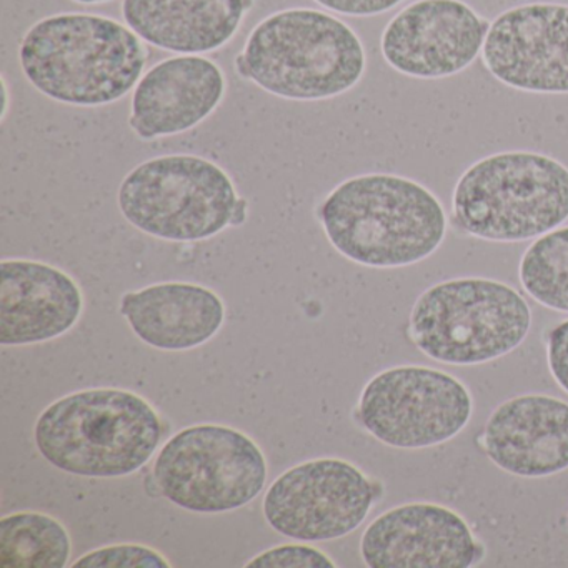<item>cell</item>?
Segmentation results:
<instances>
[{
	"instance_id": "2",
	"label": "cell",
	"mask_w": 568,
	"mask_h": 568,
	"mask_svg": "<svg viewBox=\"0 0 568 568\" xmlns=\"http://www.w3.org/2000/svg\"><path fill=\"white\" fill-rule=\"evenodd\" d=\"M318 219L338 254L372 268L418 264L447 235V215L427 187L382 172L338 184L318 207Z\"/></svg>"
},
{
	"instance_id": "19",
	"label": "cell",
	"mask_w": 568,
	"mask_h": 568,
	"mask_svg": "<svg viewBox=\"0 0 568 568\" xmlns=\"http://www.w3.org/2000/svg\"><path fill=\"white\" fill-rule=\"evenodd\" d=\"M71 555V535L51 515L16 511L0 520L2 568H64Z\"/></svg>"
},
{
	"instance_id": "3",
	"label": "cell",
	"mask_w": 568,
	"mask_h": 568,
	"mask_svg": "<svg viewBox=\"0 0 568 568\" xmlns=\"http://www.w3.org/2000/svg\"><path fill=\"white\" fill-rule=\"evenodd\" d=\"M245 81L285 101L317 102L352 91L364 78L367 54L342 19L292 8L262 19L234 61Z\"/></svg>"
},
{
	"instance_id": "25",
	"label": "cell",
	"mask_w": 568,
	"mask_h": 568,
	"mask_svg": "<svg viewBox=\"0 0 568 568\" xmlns=\"http://www.w3.org/2000/svg\"><path fill=\"white\" fill-rule=\"evenodd\" d=\"M71 2L79 6H101L112 2V0H71Z\"/></svg>"
},
{
	"instance_id": "4",
	"label": "cell",
	"mask_w": 568,
	"mask_h": 568,
	"mask_svg": "<svg viewBox=\"0 0 568 568\" xmlns=\"http://www.w3.org/2000/svg\"><path fill=\"white\" fill-rule=\"evenodd\" d=\"M164 422L151 402L122 388H89L49 405L34 427L36 447L52 467L88 478L141 470L161 445Z\"/></svg>"
},
{
	"instance_id": "7",
	"label": "cell",
	"mask_w": 568,
	"mask_h": 568,
	"mask_svg": "<svg viewBox=\"0 0 568 568\" xmlns=\"http://www.w3.org/2000/svg\"><path fill=\"white\" fill-rule=\"evenodd\" d=\"M531 311L514 287L494 278L432 285L412 307L408 334L418 351L448 365H480L520 347Z\"/></svg>"
},
{
	"instance_id": "6",
	"label": "cell",
	"mask_w": 568,
	"mask_h": 568,
	"mask_svg": "<svg viewBox=\"0 0 568 568\" xmlns=\"http://www.w3.org/2000/svg\"><path fill=\"white\" fill-rule=\"evenodd\" d=\"M118 205L132 227L169 242L207 241L247 221V201L231 175L192 154L159 155L132 169Z\"/></svg>"
},
{
	"instance_id": "1",
	"label": "cell",
	"mask_w": 568,
	"mask_h": 568,
	"mask_svg": "<svg viewBox=\"0 0 568 568\" xmlns=\"http://www.w3.org/2000/svg\"><path fill=\"white\" fill-rule=\"evenodd\" d=\"M149 48L128 24L89 12H61L32 24L19 44L29 84L51 101L104 108L145 74Z\"/></svg>"
},
{
	"instance_id": "17",
	"label": "cell",
	"mask_w": 568,
	"mask_h": 568,
	"mask_svg": "<svg viewBox=\"0 0 568 568\" xmlns=\"http://www.w3.org/2000/svg\"><path fill=\"white\" fill-rule=\"evenodd\" d=\"M255 0H122L121 14L142 41L175 55H204L234 41Z\"/></svg>"
},
{
	"instance_id": "8",
	"label": "cell",
	"mask_w": 568,
	"mask_h": 568,
	"mask_svg": "<svg viewBox=\"0 0 568 568\" xmlns=\"http://www.w3.org/2000/svg\"><path fill=\"white\" fill-rule=\"evenodd\" d=\"M152 475L171 504L195 514H222L257 498L268 470L264 452L244 432L201 424L165 442Z\"/></svg>"
},
{
	"instance_id": "11",
	"label": "cell",
	"mask_w": 568,
	"mask_h": 568,
	"mask_svg": "<svg viewBox=\"0 0 568 568\" xmlns=\"http://www.w3.org/2000/svg\"><path fill=\"white\" fill-rule=\"evenodd\" d=\"M488 29L462 0H417L388 22L381 51L394 71L408 78H452L478 58Z\"/></svg>"
},
{
	"instance_id": "14",
	"label": "cell",
	"mask_w": 568,
	"mask_h": 568,
	"mask_svg": "<svg viewBox=\"0 0 568 568\" xmlns=\"http://www.w3.org/2000/svg\"><path fill=\"white\" fill-rule=\"evenodd\" d=\"M227 79L204 55H174L152 65L131 99L129 128L141 141L184 134L207 121L224 102Z\"/></svg>"
},
{
	"instance_id": "15",
	"label": "cell",
	"mask_w": 568,
	"mask_h": 568,
	"mask_svg": "<svg viewBox=\"0 0 568 568\" xmlns=\"http://www.w3.org/2000/svg\"><path fill=\"white\" fill-rule=\"evenodd\" d=\"M84 294L74 277L45 262H0V345L42 344L81 321Z\"/></svg>"
},
{
	"instance_id": "16",
	"label": "cell",
	"mask_w": 568,
	"mask_h": 568,
	"mask_svg": "<svg viewBox=\"0 0 568 568\" xmlns=\"http://www.w3.org/2000/svg\"><path fill=\"white\" fill-rule=\"evenodd\" d=\"M481 444L500 470L517 477L568 470V402L538 394L508 398L488 417Z\"/></svg>"
},
{
	"instance_id": "21",
	"label": "cell",
	"mask_w": 568,
	"mask_h": 568,
	"mask_svg": "<svg viewBox=\"0 0 568 568\" xmlns=\"http://www.w3.org/2000/svg\"><path fill=\"white\" fill-rule=\"evenodd\" d=\"M74 568H171L172 564L154 548L139 544L109 545L89 551L71 565Z\"/></svg>"
},
{
	"instance_id": "10",
	"label": "cell",
	"mask_w": 568,
	"mask_h": 568,
	"mask_svg": "<svg viewBox=\"0 0 568 568\" xmlns=\"http://www.w3.org/2000/svg\"><path fill=\"white\" fill-rule=\"evenodd\" d=\"M377 495V485L351 462L317 458L275 478L264 517L272 530L294 540H335L364 524Z\"/></svg>"
},
{
	"instance_id": "13",
	"label": "cell",
	"mask_w": 568,
	"mask_h": 568,
	"mask_svg": "<svg viewBox=\"0 0 568 568\" xmlns=\"http://www.w3.org/2000/svg\"><path fill=\"white\" fill-rule=\"evenodd\" d=\"M361 555L371 568H470L481 560L484 548L457 511L412 501L368 525Z\"/></svg>"
},
{
	"instance_id": "12",
	"label": "cell",
	"mask_w": 568,
	"mask_h": 568,
	"mask_svg": "<svg viewBox=\"0 0 568 568\" xmlns=\"http://www.w3.org/2000/svg\"><path fill=\"white\" fill-rule=\"evenodd\" d=\"M481 59L507 88L568 94V6L534 2L501 12L488 29Z\"/></svg>"
},
{
	"instance_id": "24",
	"label": "cell",
	"mask_w": 568,
	"mask_h": 568,
	"mask_svg": "<svg viewBox=\"0 0 568 568\" xmlns=\"http://www.w3.org/2000/svg\"><path fill=\"white\" fill-rule=\"evenodd\" d=\"M315 4L347 18H374L400 6L404 0H314Z\"/></svg>"
},
{
	"instance_id": "18",
	"label": "cell",
	"mask_w": 568,
	"mask_h": 568,
	"mask_svg": "<svg viewBox=\"0 0 568 568\" xmlns=\"http://www.w3.org/2000/svg\"><path fill=\"white\" fill-rule=\"evenodd\" d=\"M119 308L132 332L159 351L201 347L225 322V304L217 292L191 282H162L128 292Z\"/></svg>"
},
{
	"instance_id": "5",
	"label": "cell",
	"mask_w": 568,
	"mask_h": 568,
	"mask_svg": "<svg viewBox=\"0 0 568 568\" xmlns=\"http://www.w3.org/2000/svg\"><path fill=\"white\" fill-rule=\"evenodd\" d=\"M455 224L471 237L525 242L568 221V169L534 151H505L471 164L452 195Z\"/></svg>"
},
{
	"instance_id": "23",
	"label": "cell",
	"mask_w": 568,
	"mask_h": 568,
	"mask_svg": "<svg viewBox=\"0 0 568 568\" xmlns=\"http://www.w3.org/2000/svg\"><path fill=\"white\" fill-rule=\"evenodd\" d=\"M547 361L551 377L568 394V318L548 335Z\"/></svg>"
},
{
	"instance_id": "20",
	"label": "cell",
	"mask_w": 568,
	"mask_h": 568,
	"mask_svg": "<svg viewBox=\"0 0 568 568\" xmlns=\"http://www.w3.org/2000/svg\"><path fill=\"white\" fill-rule=\"evenodd\" d=\"M518 278L535 302L568 314V225L537 237L521 257Z\"/></svg>"
},
{
	"instance_id": "9",
	"label": "cell",
	"mask_w": 568,
	"mask_h": 568,
	"mask_svg": "<svg viewBox=\"0 0 568 568\" xmlns=\"http://www.w3.org/2000/svg\"><path fill=\"white\" fill-rule=\"evenodd\" d=\"M474 414L470 390L454 375L402 365L375 375L358 400L362 427L388 447L420 450L457 437Z\"/></svg>"
},
{
	"instance_id": "22",
	"label": "cell",
	"mask_w": 568,
	"mask_h": 568,
	"mask_svg": "<svg viewBox=\"0 0 568 568\" xmlns=\"http://www.w3.org/2000/svg\"><path fill=\"white\" fill-rule=\"evenodd\" d=\"M247 568H335L337 564L318 548L308 545H281L262 551Z\"/></svg>"
}]
</instances>
